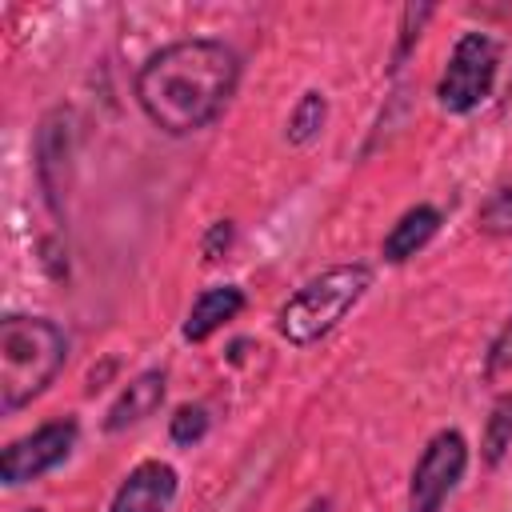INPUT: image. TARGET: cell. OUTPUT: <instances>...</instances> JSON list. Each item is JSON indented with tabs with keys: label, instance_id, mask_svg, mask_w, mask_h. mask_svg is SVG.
<instances>
[{
	"label": "cell",
	"instance_id": "ffe728a7",
	"mask_svg": "<svg viewBox=\"0 0 512 512\" xmlns=\"http://www.w3.org/2000/svg\"><path fill=\"white\" fill-rule=\"evenodd\" d=\"M24 512H44V508H24Z\"/></svg>",
	"mask_w": 512,
	"mask_h": 512
},
{
	"label": "cell",
	"instance_id": "3957f363",
	"mask_svg": "<svg viewBox=\"0 0 512 512\" xmlns=\"http://www.w3.org/2000/svg\"><path fill=\"white\" fill-rule=\"evenodd\" d=\"M368 288H372V268L368 264H336V268L320 272L316 280H308L304 288H296L284 300V308L276 316L280 336L296 348L316 344L364 300Z\"/></svg>",
	"mask_w": 512,
	"mask_h": 512
},
{
	"label": "cell",
	"instance_id": "2e32d148",
	"mask_svg": "<svg viewBox=\"0 0 512 512\" xmlns=\"http://www.w3.org/2000/svg\"><path fill=\"white\" fill-rule=\"evenodd\" d=\"M512 368V316L504 320V328L496 332V340L488 344V356H484V372L488 376H500Z\"/></svg>",
	"mask_w": 512,
	"mask_h": 512
},
{
	"label": "cell",
	"instance_id": "5bb4252c",
	"mask_svg": "<svg viewBox=\"0 0 512 512\" xmlns=\"http://www.w3.org/2000/svg\"><path fill=\"white\" fill-rule=\"evenodd\" d=\"M480 232L488 236H512V176L496 184V192L480 208Z\"/></svg>",
	"mask_w": 512,
	"mask_h": 512
},
{
	"label": "cell",
	"instance_id": "52a82bcc",
	"mask_svg": "<svg viewBox=\"0 0 512 512\" xmlns=\"http://www.w3.org/2000/svg\"><path fill=\"white\" fill-rule=\"evenodd\" d=\"M176 488H180V476H176L172 464L144 460L124 476L108 512H168L172 500H176Z\"/></svg>",
	"mask_w": 512,
	"mask_h": 512
},
{
	"label": "cell",
	"instance_id": "7c38bea8",
	"mask_svg": "<svg viewBox=\"0 0 512 512\" xmlns=\"http://www.w3.org/2000/svg\"><path fill=\"white\" fill-rule=\"evenodd\" d=\"M480 448H484V464H500L504 452L512 448V392H504V396L492 404Z\"/></svg>",
	"mask_w": 512,
	"mask_h": 512
},
{
	"label": "cell",
	"instance_id": "277c9868",
	"mask_svg": "<svg viewBox=\"0 0 512 512\" xmlns=\"http://www.w3.org/2000/svg\"><path fill=\"white\" fill-rule=\"evenodd\" d=\"M496 68H500V48L492 36L484 32H464L444 64V76L436 84V100L444 112H472L488 92H492V80H496Z\"/></svg>",
	"mask_w": 512,
	"mask_h": 512
},
{
	"label": "cell",
	"instance_id": "e0dca14e",
	"mask_svg": "<svg viewBox=\"0 0 512 512\" xmlns=\"http://www.w3.org/2000/svg\"><path fill=\"white\" fill-rule=\"evenodd\" d=\"M432 16V4H408L404 8V24H400V48H396V64L404 60V52L412 48V40L420 36V24Z\"/></svg>",
	"mask_w": 512,
	"mask_h": 512
},
{
	"label": "cell",
	"instance_id": "4fadbf2b",
	"mask_svg": "<svg viewBox=\"0 0 512 512\" xmlns=\"http://www.w3.org/2000/svg\"><path fill=\"white\" fill-rule=\"evenodd\" d=\"M324 120H328V100H324V92H304L300 104H296L292 116H288V144H308V140H316L320 128H324Z\"/></svg>",
	"mask_w": 512,
	"mask_h": 512
},
{
	"label": "cell",
	"instance_id": "8992f818",
	"mask_svg": "<svg viewBox=\"0 0 512 512\" xmlns=\"http://www.w3.org/2000/svg\"><path fill=\"white\" fill-rule=\"evenodd\" d=\"M76 436H80L76 420L64 416V420H48V424H40L36 432L12 440V444L4 448V456H0V480H4L8 488H20V484H28V480H40L44 472H52L56 464H64V460L72 456Z\"/></svg>",
	"mask_w": 512,
	"mask_h": 512
},
{
	"label": "cell",
	"instance_id": "ac0fdd59",
	"mask_svg": "<svg viewBox=\"0 0 512 512\" xmlns=\"http://www.w3.org/2000/svg\"><path fill=\"white\" fill-rule=\"evenodd\" d=\"M228 244H232V224H228V220H216V224L208 228V236H204V248H200V252H204V260H208V264H216V260L228 252Z\"/></svg>",
	"mask_w": 512,
	"mask_h": 512
},
{
	"label": "cell",
	"instance_id": "8fae6325",
	"mask_svg": "<svg viewBox=\"0 0 512 512\" xmlns=\"http://www.w3.org/2000/svg\"><path fill=\"white\" fill-rule=\"evenodd\" d=\"M436 228H440V212H436L432 204L408 208V212L392 224V232L384 236V260H388V264H400V260L416 256V252L436 236Z\"/></svg>",
	"mask_w": 512,
	"mask_h": 512
},
{
	"label": "cell",
	"instance_id": "7a4b0ae2",
	"mask_svg": "<svg viewBox=\"0 0 512 512\" xmlns=\"http://www.w3.org/2000/svg\"><path fill=\"white\" fill-rule=\"evenodd\" d=\"M68 340L44 316H4L0 320V408L16 412L36 400L64 368Z\"/></svg>",
	"mask_w": 512,
	"mask_h": 512
},
{
	"label": "cell",
	"instance_id": "d6986e66",
	"mask_svg": "<svg viewBox=\"0 0 512 512\" xmlns=\"http://www.w3.org/2000/svg\"><path fill=\"white\" fill-rule=\"evenodd\" d=\"M308 512H328V500H316V504H312Z\"/></svg>",
	"mask_w": 512,
	"mask_h": 512
},
{
	"label": "cell",
	"instance_id": "9c48e42d",
	"mask_svg": "<svg viewBox=\"0 0 512 512\" xmlns=\"http://www.w3.org/2000/svg\"><path fill=\"white\" fill-rule=\"evenodd\" d=\"M164 392H168V376H164L160 368L140 372V376L128 380V384L120 388V396L112 400V408H108V416H104V432H124V428L148 420V416L164 404Z\"/></svg>",
	"mask_w": 512,
	"mask_h": 512
},
{
	"label": "cell",
	"instance_id": "6da1fadb",
	"mask_svg": "<svg viewBox=\"0 0 512 512\" xmlns=\"http://www.w3.org/2000/svg\"><path fill=\"white\" fill-rule=\"evenodd\" d=\"M240 80V56L220 40H176L152 52L136 76V100L144 116L168 132L188 136L208 128L232 100Z\"/></svg>",
	"mask_w": 512,
	"mask_h": 512
},
{
	"label": "cell",
	"instance_id": "5b68a950",
	"mask_svg": "<svg viewBox=\"0 0 512 512\" xmlns=\"http://www.w3.org/2000/svg\"><path fill=\"white\" fill-rule=\"evenodd\" d=\"M464 468H468V444H464V436L452 432V428L436 432L424 444V452H420V460L412 468L408 508L404 512H440V504L448 500V492L460 484Z\"/></svg>",
	"mask_w": 512,
	"mask_h": 512
},
{
	"label": "cell",
	"instance_id": "30bf717a",
	"mask_svg": "<svg viewBox=\"0 0 512 512\" xmlns=\"http://www.w3.org/2000/svg\"><path fill=\"white\" fill-rule=\"evenodd\" d=\"M244 312V292L236 284H216V288H204L188 316H184V340L188 344H204L216 328H224L228 320H236Z\"/></svg>",
	"mask_w": 512,
	"mask_h": 512
},
{
	"label": "cell",
	"instance_id": "9a60e30c",
	"mask_svg": "<svg viewBox=\"0 0 512 512\" xmlns=\"http://www.w3.org/2000/svg\"><path fill=\"white\" fill-rule=\"evenodd\" d=\"M204 432H208V408L204 404H180L176 416H172V424H168L172 444L192 448L196 440H204Z\"/></svg>",
	"mask_w": 512,
	"mask_h": 512
},
{
	"label": "cell",
	"instance_id": "ba28073f",
	"mask_svg": "<svg viewBox=\"0 0 512 512\" xmlns=\"http://www.w3.org/2000/svg\"><path fill=\"white\" fill-rule=\"evenodd\" d=\"M72 156V112L56 108L44 116L40 132H36V176L44 188L48 208L60 216V192H64V168Z\"/></svg>",
	"mask_w": 512,
	"mask_h": 512
}]
</instances>
